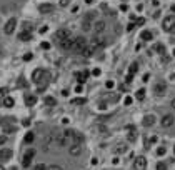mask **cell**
Here are the masks:
<instances>
[{"instance_id":"obj_1","label":"cell","mask_w":175,"mask_h":170,"mask_svg":"<svg viewBox=\"0 0 175 170\" xmlns=\"http://www.w3.org/2000/svg\"><path fill=\"white\" fill-rule=\"evenodd\" d=\"M87 45H89V42H87L85 37H77L75 42H74V48H72V50L82 53V52H84L85 48H87Z\"/></svg>"},{"instance_id":"obj_2","label":"cell","mask_w":175,"mask_h":170,"mask_svg":"<svg viewBox=\"0 0 175 170\" xmlns=\"http://www.w3.org/2000/svg\"><path fill=\"white\" fill-rule=\"evenodd\" d=\"M173 27H175V15H168V17H165L163 18V22H162V28L165 32H172L173 30Z\"/></svg>"},{"instance_id":"obj_3","label":"cell","mask_w":175,"mask_h":170,"mask_svg":"<svg viewBox=\"0 0 175 170\" xmlns=\"http://www.w3.org/2000/svg\"><path fill=\"white\" fill-rule=\"evenodd\" d=\"M134 168L135 170H145L147 168V158H145L143 155H139V157L134 160Z\"/></svg>"},{"instance_id":"obj_4","label":"cell","mask_w":175,"mask_h":170,"mask_svg":"<svg viewBox=\"0 0 175 170\" xmlns=\"http://www.w3.org/2000/svg\"><path fill=\"white\" fill-rule=\"evenodd\" d=\"M153 92H155V95H158V97L165 95V92H167V84H165L163 80H158L157 84L153 85Z\"/></svg>"},{"instance_id":"obj_5","label":"cell","mask_w":175,"mask_h":170,"mask_svg":"<svg viewBox=\"0 0 175 170\" xmlns=\"http://www.w3.org/2000/svg\"><path fill=\"white\" fill-rule=\"evenodd\" d=\"M33 155H35V150H33V148H28L27 152H25V155H23V160H22V165H23L25 168H27V167H30Z\"/></svg>"},{"instance_id":"obj_6","label":"cell","mask_w":175,"mask_h":170,"mask_svg":"<svg viewBox=\"0 0 175 170\" xmlns=\"http://www.w3.org/2000/svg\"><path fill=\"white\" fill-rule=\"evenodd\" d=\"M15 27H17V18H10L7 23H5V27H3V32L7 33V35H12L13 33V30H15Z\"/></svg>"},{"instance_id":"obj_7","label":"cell","mask_w":175,"mask_h":170,"mask_svg":"<svg viewBox=\"0 0 175 170\" xmlns=\"http://www.w3.org/2000/svg\"><path fill=\"white\" fill-rule=\"evenodd\" d=\"M160 124H162L163 129H168V127H172V125L175 124V117L172 114H167V115H163V117H162V122H160Z\"/></svg>"},{"instance_id":"obj_8","label":"cell","mask_w":175,"mask_h":170,"mask_svg":"<svg viewBox=\"0 0 175 170\" xmlns=\"http://www.w3.org/2000/svg\"><path fill=\"white\" fill-rule=\"evenodd\" d=\"M55 38L58 42L67 40V38H70V30H69V28H60V30L55 32Z\"/></svg>"},{"instance_id":"obj_9","label":"cell","mask_w":175,"mask_h":170,"mask_svg":"<svg viewBox=\"0 0 175 170\" xmlns=\"http://www.w3.org/2000/svg\"><path fill=\"white\" fill-rule=\"evenodd\" d=\"M43 77H45V70H43V69H37V70L32 74V80L35 82V84H38V82L43 79Z\"/></svg>"},{"instance_id":"obj_10","label":"cell","mask_w":175,"mask_h":170,"mask_svg":"<svg viewBox=\"0 0 175 170\" xmlns=\"http://www.w3.org/2000/svg\"><path fill=\"white\" fill-rule=\"evenodd\" d=\"M53 10H55V5H52V3H42L38 7V12L40 13H52Z\"/></svg>"},{"instance_id":"obj_11","label":"cell","mask_w":175,"mask_h":170,"mask_svg":"<svg viewBox=\"0 0 175 170\" xmlns=\"http://www.w3.org/2000/svg\"><path fill=\"white\" fill-rule=\"evenodd\" d=\"M142 124H143V127H152V125L155 124V115H153V114H147V115L143 117Z\"/></svg>"},{"instance_id":"obj_12","label":"cell","mask_w":175,"mask_h":170,"mask_svg":"<svg viewBox=\"0 0 175 170\" xmlns=\"http://www.w3.org/2000/svg\"><path fill=\"white\" fill-rule=\"evenodd\" d=\"M75 79H77V82L82 85V84H85V80L89 79V72L87 70H84V72H77L75 74Z\"/></svg>"},{"instance_id":"obj_13","label":"cell","mask_w":175,"mask_h":170,"mask_svg":"<svg viewBox=\"0 0 175 170\" xmlns=\"http://www.w3.org/2000/svg\"><path fill=\"white\" fill-rule=\"evenodd\" d=\"M74 42L75 40H72V37H70V38H67V40H62L60 47L64 48V50H72V48H74Z\"/></svg>"},{"instance_id":"obj_14","label":"cell","mask_w":175,"mask_h":170,"mask_svg":"<svg viewBox=\"0 0 175 170\" xmlns=\"http://www.w3.org/2000/svg\"><path fill=\"white\" fill-rule=\"evenodd\" d=\"M69 153L74 155V157L80 155L82 153V145H70V147H69Z\"/></svg>"},{"instance_id":"obj_15","label":"cell","mask_w":175,"mask_h":170,"mask_svg":"<svg viewBox=\"0 0 175 170\" xmlns=\"http://www.w3.org/2000/svg\"><path fill=\"white\" fill-rule=\"evenodd\" d=\"M94 30L97 32V33H102L105 30V22L104 20H97L95 23H94Z\"/></svg>"},{"instance_id":"obj_16","label":"cell","mask_w":175,"mask_h":170,"mask_svg":"<svg viewBox=\"0 0 175 170\" xmlns=\"http://www.w3.org/2000/svg\"><path fill=\"white\" fill-rule=\"evenodd\" d=\"M12 158V150L10 148H2L0 150V160H8Z\"/></svg>"},{"instance_id":"obj_17","label":"cell","mask_w":175,"mask_h":170,"mask_svg":"<svg viewBox=\"0 0 175 170\" xmlns=\"http://www.w3.org/2000/svg\"><path fill=\"white\" fill-rule=\"evenodd\" d=\"M35 104H37V97L27 94V95H25V105H27V107H32V105H35Z\"/></svg>"},{"instance_id":"obj_18","label":"cell","mask_w":175,"mask_h":170,"mask_svg":"<svg viewBox=\"0 0 175 170\" xmlns=\"http://www.w3.org/2000/svg\"><path fill=\"white\" fill-rule=\"evenodd\" d=\"M18 40H22V42L32 40V33H30V32H22L20 35H18Z\"/></svg>"},{"instance_id":"obj_19","label":"cell","mask_w":175,"mask_h":170,"mask_svg":"<svg viewBox=\"0 0 175 170\" xmlns=\"http://www.w3.org/2000/svg\"><path fill=\"white\" fill-rule=\"evenodd\" d=\"M140 38H142V40H145V42L152 40V32H150V30H143L142 33H140Z\"/></svg>"},{"instance_id":"obj_20","label":"cell","mask_w":175,"mask_h":170,"mask_svg":"<svg viewBox=\"0 0 175 170\" xmlns=\"http://www.w3.org/2000/svg\"><path fill=\"white\" fill-rule=\"evenodd\" d=\"M137 69H139V64H137V62L130 64V67H129V74H127V75H132V77H134V74L137 72Z\"/></svg>"},{"instance_id":"obj_21","label":"cell","mask_w":175,"mask_h":170,"mask_svg":"<svg viewBox=\"0 0 175 170\" xmlns=\"http://www.w3.org/2000/svg\"><path fill=\"white\" fill-rule=\"evenodd\" d=\"M13 104H15V100H13L12 97H5V99H3V105L5 107H13Z\"/></svg>"},{"instance_id":"obj_22","label":"cell","mask_w":175,"mask_h":170,"mask_svg":"<svg viewBox=\"0 0 175 170\" xmlns=\"http://www.w3.org/2000/svg\"><path fill=\"white\" fill-rule=\"evenodd\" d=\"M125 152H127V147H125L124 143H119V145H117L115 153H125Z\"/></svg>"},{"instance_id":"obj_23","label":"cell","mask_w":175,"mask_h":170,"mask_svg":"<svg viewBox=\"0 0 175 170\" xmlns=\"http://www.w3.org/2000/svg\"><path fill=\"white\" fill-rule=\"evenodd\" d=\"M33 138H35V135H33L32 132H28V134L25 135V138H23V142H25V143H30V142H33Z\"/></svg>"},{"instance_id":"obj_24","label":"cell","mask_w":175,"mask_h":170,"mask_svg":"<svg viewBox=\"0 0 175 170\" xmlns=\"http://www.w3.org/2000/svg\"><path fill=\"white\" fill-rule=\"evenodd\" d=\"M82 28H84L85 32H89L90 28H92V25H90V20H89V18H85V20H84V23H82Z\"/></svg>"},{"instance_id":"obj_25","label":"cell","mask_w":175,"mask_h":170,"mask_svg":"<svg viewBox=\"0 0 175 170\" xmlns=\"http://www.w3.org/2000/svg\"><path fill=\"white\" fill-rule=\"evenodd\" d=\"M135 97H137V100H143L145 99V89H140L137 94H135Z\"/></svg>"},{"instance_id":"obj_26","label":"cell","mask_w":175,"mask_h":170,"mask_svg":"<svg viewBox=\"0 0 175 170\" xmlns=\"http://www.w3.org/2000/svg\"><path fill=\"white\" fill-rule=\"evenodd\" d=\"M72 104L74 105H85V99H72Z\"/></svg>"},{"instance_id":"obj_27","label":"cell","mask_w":175,"mask_h":170,"mask_svg":"<svg viewBox=\"0 0 175 170\" xmlns=\"http://www.w3.org/2000/svg\"><path fill=\"white\" fill-rule=\"evenodd\" d=\"M153 50H157L160 53H165V47L162 45V43H157V45H153Z\"/></svg>"},{"instance_id":"obj_28","label":"cell","mask_w":175,"mask_h":170,"mask_svg":"<svg viewBox=\"0 0 175 170\" xmlns=\"http://www.w3.org/2000/svg\"><path fill=\"white\" fill-rule=\"evenodd\" d=\"M45 104H47V105H55L57 100L53 99V97H45Z\"/></svg>"},{"instance_id":"obj_29","label":"cell","mask_w":175,"mask_h":170,"mask_svg":"<svg viewBox=\"0 0 175 170\" xmlns=\"http://www.w3.org/2000/svg\"><path fill=\"white\" fill-rule=\"evenodd\" d=\"M92 52H94V50H92V48H90L89 45H87V48H85L84 52H82V55H84V57H90V55H92Z\"/></svg>"},{"instance_id":"obj_30","label":"cell","mask_w":175,"mask_h":170,"mask_svg":"<svg viewBox=\"0 0 175 170\" xmlns=\"http://www.w3.org/2000/svg\"><path fill=\"white\" fill-rule=\"evenodd\" d=\"M137 140V135H135L134 130H130V134H129V142H135Z\"/></svg>"},{"instance_id":"obj_31","label":"cell","mask_w":175,"mask_h":170,"mask_svg":"<svg viewBox=\"0 0 175 170\" xmlns=\"http://www.w3.org/2000/svg\"><path fill=\"white\" fill-rule=\"evenodd\" d=\"M5 94H7V90H5V89H0V104H3V99L7 97Z\"/></svg>"},{"instance_id":"obj_32","label":"cell","mask_w":175,"mask_h":170,"mask_svg":"<svg viewBox=\"0 0 175 170\" xmlns=\"http://www.w3.org/2000/svg\"><path fill=\"white\" fill-rule=\"evenodd\" d=\"M33 170H47V167H45V163H37L33 167Z\"/></svg>"},{"instance_id":"obj_33","label":"cell","mask_w":175,"mask_h":170,"mask_svg":"<svg viewBox=\"0 0 175 170\" xmlns=\"http://www.w3.org/2000/svg\"><path fill=\"white\" fill-rule=\"evenodd\" d=\"M99 132H102V135H107L109 130H107V127H104V125H99Z\"/></svg>"},{"instance_id":"obj_34","label":"cell","mask_w":175,"mask_h":170,"mask_svg":"<svg viewBox=\"0 0 175 170\" xmlns=\"http://www.w3.org/2000/svg\"><path fill=\"white\" fill-rule=\"evenodd\" d=\"M165 168H167V165H165L163 162H158L157 163V170H165Z\"/></svg>"},{"instance_id":"obj_35","label":"cell","mask_w":175,"mask_h":170,"mask_svg":"<svg viewBox=\"0 0 175 170\" xmlns=\"http://www.w3.org/2000/svg\"><path fill=\"white\" fill-rule=\"evenodd\" d=\"M165 152H167V150H165V147H158V148H157V155H165Z\"/></svg>"},{"instance_id":"obj_36","label":"cell","mask_w":175,"mask_h":170,"mask_svg":"<svg viewBox=\"0 0 175 170\" xmlns=\"http://www.w3.org/2000/svg\"><path fill=\"white\" fill-rule=\"evenodd\" d=\"M70 3V0H60V7H67Z\"/></svg>"},{"instance_id":"obj_37","label":"cell","mask_w":175,"mask_h":170,"mask_svg":"<svg viewBox=\"0 0 175 170\" xmlns=\"http://www.w3.org/2000/svg\"><path fill=\"white\" fill-rule=\"evenodd\" d=\"M47 170H62V167L60 165H52V167H48Z\"/></svg>"},{"instance_id":"obj_38","label":"cell","mask_w":175,"mask_h":170,"mask_svg":"<svg viewBox=\"0 0 175 170\" xmlns=\"http://www.w3.org/2000/svg\"><path fill=\"white\" fill-rule=\"evenodd\" d=\"M143 23H145V18H139V20L135 22V25L139 27V25H143Z\"/></svg>"},{"instance_id":"obj_39","label":"cell","mask_w":175,"mask_h":170,"mask_svg":"<svg viewBox=\"0 0 175 170\" xmlns=\"http://www.w3.org/2000/svg\"><path fill=\"white\" fill-rule=\"evenodd\" d=\"M30 59H32V53H27V55H23V60H25V62H28Z\"/></svg>"},{"instance_id":"obj_40","label":"cell","mask_w":175,"mask_h":170,"mask_svg":"<svg viewBox=\"0 0 175 170\" xmlns=\"http://www.w3.org/2000/svg\"><path fill=\"white\" fill-rule=\"evenodd\" d=\"M105 85H107V89H112V87H114V80H109Z\"/></svg>"},{"instance_id":"obj_41","label":"cell","mask_w":175,"mask_h":170,"mask_svg":"<svg viewBox=\"0 0 175 170\" xmlns=\"http://www.w3.org/2000/svg\"><path fill=\"white\" fill-rule=\"evenodd\" d=\"M120 10H122V12H127V10H129V7L125 5V3H122V5H120Z\"/></svg>"},{"instance_id":"obj_42","label":"cell","mask_w":175,"mask_h":170,"mask_svg":"<svg viewBox=\"0 0 175 170\" xmlns=\"http://www.w3.org/2000/svg\"><path fill=\"white\" fill-rule=\"evenodd\" d=\"M134 27H137V25H135V23H129V25H127V30H129V32L134 30Z\"/></svg>"},{"instance_id":"obj_43","label":"cell","mask_w":175,"mask_h":170,"mask_svg":"<svg viewBox=\"0 0 175 170\" xmlns=\"http://www.w3.org/2000/svg\"><path fill=\"white\" fill-rule=\"evenodd\" d=\"M155 142H157V137H155V135H153V137H150V138H148V143H155Z\"/></svg>"},{"instance_id":"obj_44","label":"cell","mask_w":175,"mask_h":170,"mask_svg":"<svg viewBox=\"0 0 175 170\" xmlns=\"http://www.w3.org/2000/svg\"><path fill=\"white\" fill-rule=\"evenodd\" d=\"M132 104V99H130V97H125V105H130Z\"/></svg>"},{"instance_id":"obj_45","label":"cell","mask_w":175,"mask_h":170,"mask_svg":"<svg viewBox=\"0 0 175 170\" xmlns=\"http://www.w3.org/2000/svg\"><path fill=\"white\" fill-rule=\"evenodd\" d=\"M5 142H7V137H5V135H3V137H0V145H3Z\"/></svg>"},{"instance_id":"obj_46","label":"cell","mask_w":175,"mask_h":170,"mask_svg":"<svg viewBox=\"0 0 175 170\" xmlns=\"http://www.w3.org/2000/svg\"><path fill=\"white\" fill-rule=\"evenodd\" d=\"M42 48H50V43H48V42H43V43H42Z\"/></svg>"},{"instance_id":"obj_47","label":"cell","mask_w":175,"mask_h":170,"mask_svg":"<svg viewBox=\"0 0 175 170\" xmlns=\"http://www.w3.org/2000/svg\"><path fill=\"white\" fill-rule=\"evenodd\" d=\"M92 74H94L95 77H99V75H100V69H95L94 72H92Z\"/></svg>"},{"instance_id":"obj_48","label":"cell","mask_w":175,"mask_h":170,"mask_svg":"<svg viewBox=\"0 0 175 170\" xmlns=\"http://www.w3.org/2000/svg\"><path fill=\"white\" fill-rule=\"evenodd\" d=\"M47 30H48V28H47V27H42V28H40V33H45Z\"/></svg>"},{"instance_id":"obj_49","label":"cell","mask_w":175,"mask_h":170,"mask_svg":"<svg viewBox=\"0 0 175 170\" xmlns=\"http://www.w3.org/2000/svg\"><path fill=\"white\" fill-rule=\"evenodd\" d=\"M75 92H79V94H80V92H82V85H79V87H75Z\"/></svg>"},{"instance_id":"obj_50","label":"cell","mask_w":175,"mask_h":170,"mask_svg":"<svg viewBox=\"0 0 175 170\" xmlns=\"http://www.w3.org/2000/svg\"><path fill=\"white\" fill-rule=\"evenodd\" d=\"M172 109H175V99L172 100Z\"/></svg>"},{"instance_id":"obj_51","label":"cell","mask_w":175,"mask_h":170,"mask_svg":"<svg viewBox=\"0 0 175 170\" xmlns=\"http://www.w3.org/2000/svg\"><path fill=\"white\" fill-rule=\"evenodd\" d=\"M85 2H87V3H92V2H94V0H85Z\"/></svg>"},{"instance_id":"obj_52","label":"cell","mask_w":175,"mask_h":170,"mask_svg":"<svg viewBox=\"0 0 175 170\" xmlns=\"http://www.w3.org/2000/svg\"><path fill=\"white\" fill-rule=\"evenodd\" d=\"M172 12H175V5H172Z\"/></svg>"},{"instance_id":"obj_53","label":"cell","mask_w":175,"mask_h":170,"mask_svg":"<svg viewBox=\"0 0 175 170\" xmlns=\"http://www.w3.org/2000/svg\"><path fill=\"white\" fill-rule=\"evenodd\" d=\"M170 33H175V27H173V30H172V32H170Z\"/></svg>"},{"instance_id":"obj_54","label":"cell","mask_w":175,"mask_h":170,"mask_svg":"<svg viewBox=\"0 0 175 170\" xmlns=\"http://www.w3.org/2000/svg\"><path fill=\"white\" fill-rule=\"evenodd\" d=\"M0 170H5V168H3V167H2V165H0Z\"/></svg>"},{"instance_id":"obj_55","label":"cell","mask_w":175,"mask_h":170,"mask_svg":"<svg viewBox=\"0 0 175 170\" xmlns=\"http://www.w3.org/2000/svg\"><path fill=\"white\" fill-rule=\"evenodd\" d=\"M173 57H175V48H173Z\"/></svg>"},{"instance_id":"obj_56","label":"cell","mask_w":175,"mask_h":170,"mask_svg":"<svg viewBox=\"0 0 175 170\" xmlns=\"http://www.w3.org/2000/svg\"><path fill=\"white\" fill-rule=\"evenodd\" d=\"M173 152H175V148H173Z\"/></svg>"},{"instance_id":"obj_57","label":"cell","mask_w":175,"mask_h":170,"mask_svg":"<svg viewBox=\"0 0 175 170\" xmlns=\"http://www.w3.org/2000/svg\"><path fill=\"white\" fill-rule=\"evenodd\" d=\"M0 53H2V52H0Z\"/></svg>"}]
</instances>
